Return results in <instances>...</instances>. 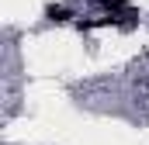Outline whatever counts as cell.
<instances>
[{
  "mask_svg": "<svg viewBox=\"0 0 149 145\" xmlns=\"http://www.w3.org/2000/svg\"><path fill=\"white\" fill-rule=\"evenodd\" d=\"M76 14L66 7V3H45V21L49 24H66V21H73Z\"/></svg>",
  "mask_w": 149,
  "mask_h": 145,
  "instance_id": "obj_1",
  "label": "cell"
},
{
  "mask_svg": "<svg viewBox=\"0 0 149 145\" xmlns=\"http://www.w3.org/2000/svg\"><path fill=\"white\" fill-rule=\"evenodd\" d=\"M146 59H149V52H146Z\"/></svg>",
  "mask_w": 149,
  "mask_h": 145,
  "instance_id": "obj_3",
  "label": "cell"
},
{
  "mask_svg": "<svg viewBox=\"0 0 149 145\" xmlns=\"http://www.w3.org/2000/svg\"><path fill=\"white\" fill-rule=\"evenodd\" d=\"M97 7H101V10H125L128 0H97Z\"/></svg>",
  "mask_w": 149,
  "mask_h": 145,
  "instance_id": "obj_2",
  "label": "cell"
}]
</instances>
